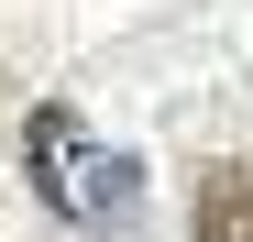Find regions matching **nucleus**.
I'll list each match as a JSON object with an SVG mask.
<instances>
[{
    "label": "nucleus",
    "mask_w": 253,
    "mask_h": 242,
    "mask_svg": "<svg viewBox=\"0 0 253 242\" xmlns=\"http://www.w3.org/2000/svg\"><path fill=\"white\" fill-rule=\"evenodd\" d=\"M187 242H253V165H209V176H198Z\"/></svg>",
    "instance_id": "f03ea898"
},
{
    "label": "nucleus",
    "mask_w": 253,
    "mask_h": 242,
    "mask_svg": "<svg viewBox=\"0 0 253 242\" xmlns=\"http://www.w3.org/2000/svg\"><path fill=\"white\" fill-rule=\"evenodd\" d=\"M22 176H33V198H44L55 220H132L143 209V165L110 154L66 99H44L22 121Z\"/></svg>",
    "instance_id": "f257e3e1"
}]
</instances>
